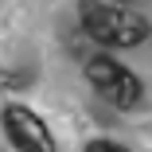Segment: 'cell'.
Returning <instances> with one entry per match:
<instances>
[{
  "instance_id": "6da1fadb",
  "label": "cell",
  "mask_w": 152,
  "mask_h": 152,
  "mask_svg": "<svg viewBox=\"0 0 152 152\" xmlns=\"http://www.w3.org/2000/svg\"><path fill=\"white\" fill-rule=\"evenodd\" d=\"M78 20L86 27L90 39H98L102 47H137L152 35V23L137 12H129L125 4H82Z\"/></svg>"
},
{
  "instance_id": "7a4b0ae2",
  "label": "cell",
  "mask_w": 152,
  "mask_h": 152,
  "mask_svg": "<svg viewBox=\"0 0 152 152\" xmlns=\"http://www.w3.org/2000/svg\"><path fill=\"white\" fill-rule=\"evenodd\" d=\"M86 78H90V86H94L113 109H133L140 102V94H144L140 78L129 66H121L113 55H94L86 63Z\"/></svg>"
},
{
  "instance_id": "3957f363",
  "label": "cell",
  "mask_w": 152,
  "mask_h": 152,
  "mask_svg": "<svg viewBox=\"0 0 152 152\" xmlns=\"http://www.w3.org/2000/svg\"><path fill=\"white\" fill-rule=\"evenodd\" d=\"M4 133H8L12 148H20V152H55V140H51V129L43 125V117H35L23 105L4 109Z\"/></svg>"
},
{
  "instance_id": "277c9868",
  "label": "cell",
  "mask_w": 152,
  "mask_h": 152,
  "mask_svg": "<svg viewBox=\"0 0 152 152\" xmlns=\"http://www.w3.org/2000/svg\"><path fill=\"white\" fill-rule=\"evenodd\" d=\"M86 152H129V148H121V144H113V140H90Z\"/></svg>"
}]
</instances>
